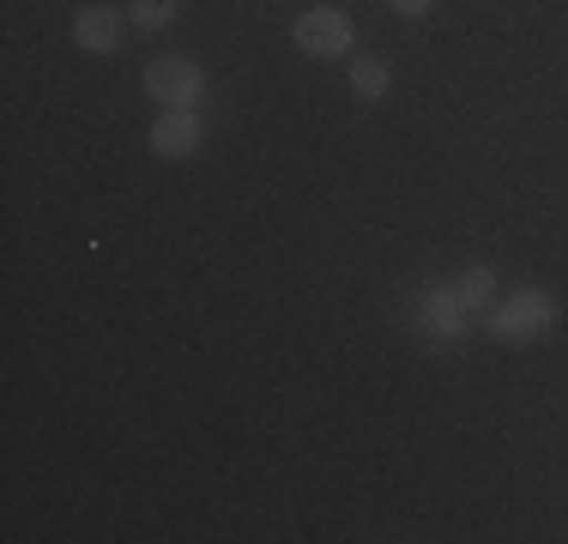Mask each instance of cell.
I'll return each instance as SVG.
<instances>
[{
    "label": "cell",
    "instance_id": "6da1fadb",
    "mask_svg": "<svg viewBox=\"0 0 568 544\" xmlns=\"http://www.w3.org/2000/svg\"><path fill=\"white\" fill-rule=\"evenodd\" d=\"M557 326H562V303L545 291V284H526V291L508 296V303L484 309V333H490L496 345H538V339H550Z\"/></svg>",
    "mask_w": 568,
    "mask_h": 544
},
{
    "label": "cell",
    "instance_id": "7a4b0ae2",
    "mask_svg": "<svg viewBox=\"0 0 568 544\" xmlns=\"http://www.w3.org/2000/svg\"><path fill=\"white\" fill-rule=\"evenodd\" d=\"M145 98L158 109H194L206 98V67L187 61V54H158V61L145 67Z\"/></svg>",
    "mask_w": 568,
    "mask_h": 544
},
{
    "label": "cell",
    "instance_id": "3957f363",
    "mask_svg": "<svg viewBox=\"0 0 568 544\" xmlns=\"http://www.w3.org/2000/svg\"><path fill=\"white\" fill-rule=\"evenodd\" d=\"M291 43L303 54H315V61H339V54H351V43H357V24H351L339 7H308L303 19L291 24Z\"/></svg>",
    "mask_w": 568,
    "mask_h": 544
},
{
    "label": "cell",
    "instance_id": "277c9868",
    "mask_svg": "<svg viewBox=\"0 0 568 544\" xmlns=\"http://www.w3.org/2000/svg\"><path fill=\"white\" fill-rule=\"evenodd\" d=\"M152 152L158 158H170V163H182V158H194L200 152V140H206V128H200V115L194 109H164V115L152 121Z\"/></svg>",
    "mask_w": 568,
    "mask_h": 544
},
{
    "label": "cell",
    "instance_id": "5b68a950",
    "mask_svg": "<svg viewBox=\"0 0 568 544\" xmlns=\"http://www.w3.org/2000/svg\"><path fill=\"white\" fill-rule=\"evenodd\" d=\"M121 37H128V12L121 7H85L73 19V43L85 54H115Z\"/></svg>",
    "mask_w": 568,
    "mask_h": 544
},
{
    "label": "cell",
    "instance_id": "8992f818",
    "mask_svg": "<svg viewBox=\"0 0 568 544\" xmlns=\"http://www.w3.org/2000/svg\"><path fill=\"white\" fill-rule=\"evenodd\" d=\"M454 291H459V303H466L471 309V315H478V309H490L496 303V266H466V272H459V279H454Z\"/></svg>",
    "mask_w": 568,
    "mask_h": 544
},
{
    "label": "cell",
    "instance_id": "52a82bcc",
    "mask_svg": "<svg viewBox=\"0 0 568 544\" xmlns=\"http://www.w3.org/2000/svg\"><path fill=\"white\" fill-rule=\"evenodd\" d=\"M387 85H394V73H387V61H369V54H357L351 61V91H357L363 103H382Z\"/></svg>",
    "mask_w": 568,
    "mask_h": 544
},
{
    "label": "cell",
    "instance_id": "ba28073f",
    "mask_svg": "<svg viewBox=\"0 0 568 544\" xmlns=\"http://www.w3.org/2000/svg\"><path fill=\"white\" fill-rule=\"evenodd\" d=\"M128 24H133V31H170V24H175V0H133V7H128Z\"/></svg>",
    "mask_w": 568,
    "mask_h": 544
},
{
    "label": "cell",
    "instance_id": "9c48e42d",
    "mask_svg": "<svg viewBox=\"0 0 568 544\" xmlns=\"http://www.w3.org/2000/svg\"><path fill=\"white\" fill-rule=\"evenodd\" d=\"M387 7H394V12H399V19H424V12H429V7H436V0H387Z\"/></svg>",
    "mask_w": 568,
    "mask_h": 544
}]
</instances>
